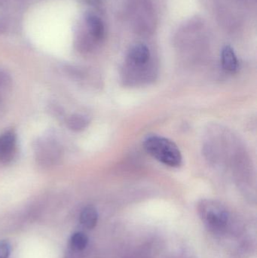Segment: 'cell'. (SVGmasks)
<instances>
[{
	"label": "cell",
	"mask_w": 257,
	"mask_h": 258,
	"mask_svg": "<svg viewBox=\"0 0 257 258\" xmlns=\"http://www.w3.org/2000/svg\"><path fill=\"white\" fill-rule=\"evenodd\" d=\"M145 150L158 162L177 168L182 164L183 157L178 146L164 137H148L144 141Z\"/></svg>",
	"instance_id": "cell-1"
},
{
	"label": "cell",
	"mask_w": 257,
	"mask_h": 258,
	"mask_svg": "<svg viewBox=\"0 0 257 258\" xmlns=\"http://www.w3.org/2000/svg\"><path fill=\"white\" fill-rule=\"evenodd\" d=\"M12 80L10 75L4 70L0 69V93L7 90L12 86Z\"/></svg>",
	"instance_id": "cell-11"
},
{
	"label": "cell",
	"mask_w": 257,
	"mask_h": 258,
	"mask_svg": "<svg viewBox=\"0 0 257 258\" xmlns=\"http://www.w3.org/2000/svg\"><path fill=\"white\" fill-rule=\"evenodd\" d=\"M222 64L228 72L234 73L238 69V60L233 49L226 46L223 48L221 54Z\"/></svg>",
	"instance_id": "cell-6"
},
{
	"label": "cell",
	"mask_w": 257,
	"mask_h": 258,
	"mask_svg": "<svg viewBox=\"0 0 257 258\" xmlns=\"http://www.w3.org/2000/svg\"><path fill=\"white\" fill-rule=\"evenodd\" d=\"M150 57L149 48L143 44H139L131 48L129 58L136 66H142L147 63Z\"/></svg>",
	"instance_id": "cell-5"
},
{
	"label": "cell",
	"mask_w": 257,
	"mask_h": 258,
	"mask_svg": "<svg viewBox=\"0 0 257 258\" xmlns=\"http://www.w3.org/2000/svg\"><path fill=\"white\" fill-rule=\"evenodd\" d=\"M88 26L91 34L97 40H101L104 38L105 30L102 21L95 15H90L87 18Z\"/></svg>",
	"instance_id": "cell-8"
},
{
	"label": "cell",
	"mask_w": 257,
	"mask_h": 258,
	"mask_svg": "<svg viewBox=\"0 0 257 258\" xmlns=\"http://www.w3.org/2000/svg\"><path fill=\"white\" fill-rule=\"evenodd\" d=\"M98 220V214L94 206H88L83 209L80 215V221L84 227L89 229H93L97 225Z\"/></svg>",
	"instance_id": "cell-7"
},
{
	"label": "cell",
	"mask_w": 257,
	"mask_h": 258,
	"mask_svg": "<svg viewBox=\"0 0 257 258\" xmlns=\"http://www.w3.org/2000/svg\"><path fill=\"white\" fill-rule=\"evenodd\" d=\"M66 125L73 132H81L87 128L89 125V119L84 115L73 114L68 118Z\"/></svg>",
	"instance_id": "cell-9"
},
{
	"label": "cell",
	"mask_w": 257,
	"mask_h": 258,
	"mask_svg": "<svg viewBox=\"0 0 257 258\" xmlns=\"http://www.w3.org/2000/svg\"><path fill=\"white\" fill-rule=\"evenodd\" d=\"M35 149L36 160L44 166L54 165L60 159L61 156L60 146L56 141L50 138H45L38 141Z\"/></svg>",
	"instance_id": "cell-3"
},
{
	"label": "cell",
	"mask_w": 257,
	"mask_h": 258,
	"mask_svg": "<svg viewBox=\"0 0 257 258\" xmlns=\"http://www.w3.org/2000/svg\"><path fill=\"white\" fill-rule=\"evenodd\" d=\"M2 99H3V97H2V93H0V103H1Z\"/></svg>",
	"instance_id": "cell-13"
},
{
	"label": "cell",
	"mask_w": 257,
	"mask_h": 258,
	"mask_svg": "<svg viewBox=\"0 0 257 258\" xmlns=\"http://www.w3.org/2000/svg\"><path fill=\"white\" fill-rule=\"evenodd\" d=\"M89 239L84 233L78 232L74 233L70 239L71 247L75 251H82L87 247Z\"/></svg>",
	"instance_id": "cell-10"
},
{
	"label": "cell",
	"mask_w": 257,
	"mask_h": 258,
	"mask_svg": "<svg viewBox=\"0 0 257 258\" xmlns=\"http://www.w3.org/2000/svg\"><path fill=\"white\" fill-rule=\"evenodd\" d=\"M17 137L15 132L8 131L0 135V163L7 164L15 157Z\"/></svg>",
	"instance_id": "cell-4"
},
{
	"label": "cell",
	"mask_w": 257,
	"mask_h": 258,
	"mask_svg": "<svg viewBox=\"0 0 257 258\" xmlns=\"http://www.w3.org/2000/svg\"><path fill=\"white\" fill-rule=\"evenodd\" d=\"M199 215L208 229L216 233H222L227 228L229 215L218 202L205 200L198 207Z\"/></svg>",
	"instance_id": "cell-2"
},
{
	"label": "cell",
	"mask_w": 257,
	"mask_h": 258,
	"mask_svg": "<svg viewBox=\"0 0 257 258\" xmlns=\"http://www.w3.org/2000/svg\"><path fill=\"white\" fill-rule=\"evenodd\" d=\"M11 246L7 241L0 242V258H9L10 255Z\"/></svg>",
	"instance_id": "cell-12"
}]
</instances>
